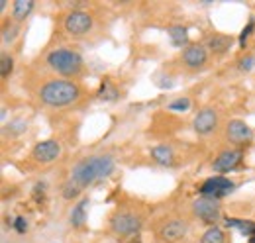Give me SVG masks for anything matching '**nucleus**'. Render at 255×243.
<instances>
[{
    "instance_id": "1",
    "label": "nucleus",
    "mask_w": 255,
    "mask_h": 243,
    "mask_svg": "<svg viewBox=\"0 0 255 243\" xmlns=\"http://www.w3.org/2000/svg\"><path fill=\"white\" fill-rule=\"evenodd\" d=\"M114 159L110 155H93L79 161L71 171V181H75L81 188L91 186L114 173Z\"/></svg>"
},
{
    "instance_id": "2",
    "label": "nucleus",
    "mask_w": 255,
    "mask_h": 243,
    "mask_svg": "<svg viewBox=\"0 0 255 243\" xmlns=\"http://www.w3.org/2000/svg\"><path fill=\"white\" fill-rule=\"evenodd\" d=\"M81 96V87L73 81H49L39 89V98L43 104L53 106V108H61L69 106L73 102H77Z\"/></svg>"
},
{
    "instance_id": "3",
    "label": "nucleus",
    "mask_w": 255,
    "mask_h": 243,
    "mask_svg": "<svg viewBox=\"0 0 255 243\" xmlns=\"http://www.w3.org/2000/svg\"><path fill=\"white\" fill-rule=\"evenodd\" d=\"M47 65L63 77H79L83 71V57L73 49H53L47 55Z\"/></svg>"
},
{
    "instance_id": "4",
    "label": "nucleus",
    "mask_w": 255,
    "mask_h": 243,
    "mask_svg": "<svg viewBox=\"0 0 255 243\" xmlns=\"http://www.w3.org/2000/svg\"><path fill=\"white\" fill-rule=\"evenodd\" d=\"M141 226H143L141 216H137V214L131 212V210H118V212L112 214V218H110V230L116 236H122V238H126V236H129V238L137 236L139 230H141Z\"/></svg>"
},
{
    "instance_id": "5",
    "label": "nucleus",
    "mask_w": 255,
    "mask_h": 243,
    "mask_svg": "<svg viewBox=\"0 0 255 243\" xmlns=\"http://www.w3.org/2000/svg\"><path fill=\"white\" fill-rule=\"evenodd\" d=\"M192 214H194L202 224H208V226L212 228V226L218 224V220H220V216H222V208H220L218 200L202 196V198H198V200L192 202Z\"/></svg>"
},
{
    "instance_id": "6",
    "label": "nucleus",
    "mask_w": 255,
    "mask_h": 243,
    "mask_svg": "<svg viewBox=\"0 0 255 243\" xmlns=\"http://www.w3.org/2000/svg\"><path fill=\"white\" fill-rule=\"evenodd\" d=\"M63 28L69 35H75V37L87 35L93 30V16L85 10H73L65 16Z\"/></svg>"
},
{
    "instance_id": "7",
    "label": "nucleus",
    "mask_w": 255,
    "mask_h": 243,
    "mask_svg": "<svg viewBox=\"0 0 255 243\" xmlns=\"http://www.w3.org/2000/svg\"><path fill=\"white\" fill-rule=\"evenodd\" d=\"M234 188H236V182L226 179L222 175H218V177H212V179L202 182L198 190H200L202 196L218 200V198H222V196H228L230 192H234Z\"/></svg>"
},
{
    "instance_id": "8",
    "label": "nucleus",
    "mask_w": 255,
    "mask_h": 243,
    "mask_svg": "<svg viewBox=\"0 0 255 243\" xmlns=\"http://www.w3.org/2000/svg\"><path fill=\"white\" fill-rule=\"evenodd\" d=\"M226 137L234 145H244L254 139V131L244 120H232L226 125Z\"/></svg>"
},
{
    "instance_id": "9",
    "label": "nucleus",
    "mask_w": 255,
    "mask_h": 243,
    "mask_svg": "<svg viewBox=\"0 0 255 243\" xmlns=\"http://www.w3.org/2000/svg\"><path fill=\"white\" fill-rule=\"evenodd\" d=\"M192 125H194V131L198 135H208L212 133L216 127H218V112L214 108H202L194 120H192Z\"/></svg>"
},
{
    "instance_id": "10",
    "label": "nucleus",
    "mask_w": 255,
    "mask_h": 243,
    "mask_svg": "<svg viewBox=\"0 0 255 243\" xmlns=\"http://www.w3.org/2000/svg\"><path fill=\"white\" fill-rule=\"evenodd\" d=\"M61 155V145L55 139H45L35 143L32 149V157L37 163H53Z\"/></svg>"
},
{
    "instance_id": "11",
    "label": "nucleus",
    "mask_w": 255,
    "mask_h": 243,
    "mask_svg": "<svg viewBox=\"0 0 255 243\" xmlns=\"http://www.w3.org/2000/svg\"><path fill=\"white\" fill-rule=\"evenodd\" d=\"M187 232H189L187 222H183V220H169V222H165L161 226L159 238L167 243H177L187 236Z\"/></svg>"
},
{
    "instance_id": "12",
    "label": "nucleus",
    "mask_w": 255,
    "mask_h": 243,
    "mask_svg": "<svg viewBox=\"0 0 255 243\" xmlns=\"http://www.w3.org/2000/svg\"><path fill=\"white\" fill-rule=\"evenodd\" d=\"M206 61H208V49H206V45L192 43L189 47H185V51H183V63L189 69H200V67L206 65Z\"/></svg>"
},
{
    "instance_id": "13",
    "label": "nucleus",
    "mask_w": 255,
    "mask_h": 243,
    "mask_svg": "<svg viewBox=\"0 0 255 243\" xmlns=\"http://www.w3.org/2000/svg\"><path fill=\"white\" fill-rule=\"evenodd\" d=\"M242 151H222L216 159H214V163H212V169L216 171V173H230V171H234L240 163H242Z\"/></svg>"
},
{
    "instance_id": "14",
    "label": "nucleus",
    "mask_w": 255,
    "mask_h": 243,
    "mask_svg": "<svg viewBox=\"0 0 255 243\" xmlns=\"http://www.w3.org/2000/svg\"><path fill=\"white\" fill-rule=\"evenodd\" d=\"M232 43H234V39H232L230 35L212 33V35L208 37V41H206V49H208L210 53H214V55H224V53L232 47Z\"/></svg>"
},
{
    "instance_id": "15",
    "label": "nucleus",
    "mask_w": 255,
    "mask_h": 243,
    "mask_svg": "<svg viewBox=\"0 0 255 243\" xmlns=\"http://www.w3.org/2000/svg\"><path fill=\"white\" fill-rule=\"evenodd\" d=\"M151 159L161 167H173L175 165V151L169 145H157L151 149Z\"/></svg>"
},
{
    "instance_id": "16",
    "label": "nucleus",
    "mask_w": 255,
    "mask_h": 243,
    "mask_svg": "<svg viewBox=\"0 0 255 243\" xmlns=\"http://www.w3.org/2000/svg\"><path fill=\"white\" fill-rule=\"evenodd\" d=\"M87 206H89V198H83L73 206V210L69 214V222H71L73 228H83L85 226V222H87Z\"/></svg>"
},
{
    "instance_id": "17",
    "label": "nucleus",
    "mask_w": 255,
    "mask_h": 243,
    "mask_svg": "<svg viewBox=\"0 0 255 243\" xmlns=\"http://www.w3.org/2000/svg\"><path fill=\"white\" fill-rule=\"evenodd\" d=\"M33 10V0H16L12 6V16L16 22H22L30 16V12Z\"/></svg>"
},
{
    "instance_id": "18",
    "label": "nucleus",
    "mask_w": 255,
    "mask_h": 243,
    "mask_svg": "<svg viewBox=\"0 0 255 243\" xmlns=\"http://www.w3.org/2000/svg\"><path fill=\"white\" fill-rule=\"evenodd\" d=\"M226 226L228 228H236L242 232V236H255V222H248V220H238V218H228L226 220Z\"/></svg>"
},
{
    "instance_id": "19",
    "label": "nucleus",
    "mask_w": 255,
    "mask_h": 243,
    "mask_svg": "<svg viewBox=\"0 0 255 243\" xmlns=\"http://www.w3.org/2000/svg\"><path fill=\"white\" fill-rule=\"evenodd\" d=\"M167 33H169L171 43L175 47H185L189 43V31H187V28H183V26H173V28H169Z\"/></svg>"
},
{
    "instance_id": "20",
    "label": "nucleus",
    "mask_w": 255,
    "mask_h": 243,
    "mask_svg": "<svg viewBox=\"0 0 255 243\" xmlns=\"http://www.w3.org/2000/svg\"><path fill=\"white\" fill-rule=\"evenodd\" d=\"M200 243H226V234H224L218 226H212V228H208L204 232Z\"/></svg>"
},
{
    "instance_id": "21",
    "label": "nucleus",
    "mask_w": 255,
    "mask_h": 243,
    "mask_svg": "<svg viewBox=\"0 0 255 243\" xmlns=\"http://www.w3.org/2000/svg\"><path fill=\"white\" fill-rule=\"evenodd\" d=\"M118 89L110 83V81H104L102 85H100V91H98V98L100 100H106V102H112V100H116L118 98Z\"/></svg>"
},
{
    "instance_id": "22",
    "label": "nucleus",
    "mask_w": 255,
    "mask_h": 243,
    "mask_svg": "<svg viewBox=\"0 0 255 243\" xmlns=\"http://www.w3.org/2000/svg\"><path fill=\"white\" fill-rule=\"evenodd\" d=\"M167 108H169L171 112H187V110H191V98H187V96L175 98Z\"/></svg>"
},
{
    "instance_id": "23",
    "label": "nucleus",
    "mask_w": 255,
    "mask_h": 243,
    "mask_svg": "<svg viewBox=\"0 0 255 243\" xmlns=\"http://www.w3.org/2000/svg\"><path fill=\"white\" fill-rule=\"evenodd\" d=\"M18 33H20V26H18V24H6V26H4V31H2V41H4V45L12 43V41L18 37Z\"/></svg>"
},
{
    "instance_id": "24",
    "label": "nucleus",
    "mask_w": 255,
    "mask_h": 243,
    "mask_svg": "<svg viewBox=\"0 0 255 243\" xmlns=\"http://www.w3.org/2000/svg\"><path fill=\"white\" fill-rule=\"evenodd\" d=\"M81 192H83V188H81V186H79V184H77L75 181H71V179H69V181L63 184V196L67 198V200H73V198H77Z\"/></svg>"
},
{
    "instance_id": "25",
    "label": "nucleus",
    "mask_w": 255,
    "mask_h": 243,
    "mask_svg": "<svg viewBox=\"0 0 255 243\" xmlns=\"http://www.w3.org/2000/svg\"><path fill=\"white\" fill-rule=\"evenodd\" d=\"M12 69H14V59L8 53H2V59H0V75H2V79H8Z\"/></svg>"
},
{
    "instance_id": "26",
    "label": "nucleus",
    "mask_w": 255,
    "mask_h": 243,
    "mask_svg": "<svg viewBox=\"0 0 255 243\" xmlns=\"http://www.w3.org/2000/svg\"><path fill=\"white\" fill-rule=\"evenodd\" d=\"M254 26H255V20L254 18H250V24L244 28V31L240 33V45L242 47H246V41H248V37H250V33L254 31Z\"/></svg>"
},
{
    "instance_id": "27",
    "label": "nucleus",
    "mask_w": 255,
    "mask_h": 243,
    "mask_svg": "<svg viewBox=\"0 0 255 243\" xmlns=\"http://www.w3.org/2000/svg\"><path fill=\"white\" fill-rule=\"evenodd\" d=\"M14 228H16L18 234H26V230H28L26 218H16V220H14Z\"/></svg>"
},
{
    "instance_id": "28",
    "label": "nucleus",
    "mask_w": 255,
    "mask_h": 243,
    "mask_svg": "<svg viewBox=\"0 0 255 243\" xmlns=\"http://www.w3.org/2000/svg\"><path fill=\"white\" fill-rule=\"evenodd\" d=\"M254 65H255V57H252V55L240 61V69H242V71H252Z\"/></svg>"
},
{
    "instance_id": "29",
    "label": "nucleus",
    "mask_w": 255,
    "mask_h": 243,
    "mask_svg": "<svg viewBox=\"0 0 255 243\" xmlns=\"http://www.w3.org/2000/svg\"><path fill=\"white\" fill-rule=\"evenodd\" d=\"M128 243H141V240H139V236H133V238H129Z\"/></svg>"
},
{
    "instance_id": "30",
    "label": "nucleus",
    "mask_w": 255,
    "mask_h": 243,
    "mask_svg": "<svg viewBox=\"0 0 255 243\" xmlns=\"http://www.w3.org/2000/svg\"><path fill=\"white\" fill-rule=\"evenodd\" d=\"M250 243H255V236L254 238H250Z\"/></svg>"
}]
</instances>
